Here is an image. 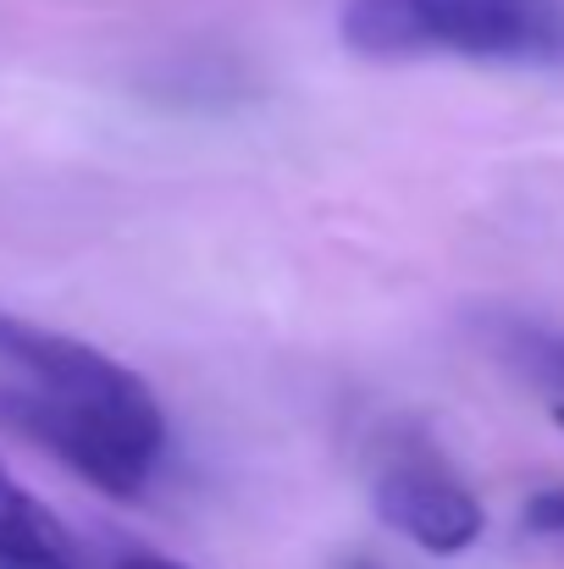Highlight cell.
I'll return each mask as SVG.
<instances>
[{
	"label": "cell",
	"mask_w": 564,
	"mask_h": 569,
	"mask_svg": "<svg viewBox=\"0 0 564 569\" xmlns=\"http://www.w3.org/2000/svg\"><path fill=\"white\" fill-rule=\"evenodd\" d=\"M521 520H526V531H537V537H564V487L532 492L526 509H521Z\"/></svg>",
	"instance_id": "7"
},
{
	"label": "cell",
	"mask_w": 564,
	"mask_h": 569,
	"mask_svg": "<svg viewBox=\"0 0 564 569\" xmlns=\"http://www.w3.org/2000/svg\"><path fill=\"white\" fill-rule=\"evenodd\" d=\"M372 503L387 531H398L432 559L471 553L487 531L476 492L432 459H387L372 481Z\"/></svg>",
	"instance_id": "4"
},
{
	"label": "cell",
	"mask_w": 564,
	"mask_h": 569,
	"mask_svg": "<svg viewBox=\"0 0 564 569\" xmlns=\"http://www.w3.org/2000/svg\"><path fill=\"white\" fill-rule=\"evenodd\" d=\"M0 366L11 377H22V387H33L67 409L100 415V420L122 426L128 437H139L145 448L167 453V415H161L156 392L145 387V377H133L111 355L89 349L83 338H67V332H50L39 321L0 310Z\"/></svg>",
	"instance_id": "2"
},
{
	"label": "cell",
	"mask_w": 564,
	"mask_h": 569,
	"mask_svg": "<svg viewBox=\"0 0 564 569\" xmlns=\"http://www.w3.org/2000/svg\"><path fill=\"white\" fill-rule=\"evenodd\" d=\"M509 355L532 371L537 381H548L564 398V332H543V327H509Z\"/></svg>",
	"instance_id": "6"
},
{
	"label": "cell",
	"mask_w": 564,
	"mask_h": 569,
	"mask_svg": "<svg viewBox=\"0 0 564 569\" xmlns=\"http://www.w3.org/2000/svg\"><path fill=\"white\" fill-rule=\"evenodd\" d=\"M338 33L366 61L564 67V0H344Z\"/></svg>",
	"instance_id": "1"
},
{
	"label": "cell",
	"mask_w": 564,
	"mask_h": 569,
	"mask_svg": "<svg viewBox=\"0 0 564 569\" xmlns=\"http://www.w3.org/2000/svg\"><path fill=\"white\" fill-rule=\"evenodd\" d=\"M0 415L22 437H33L44 453L72 465L89 487L111 492V498H139L145 481L161 465V453L145 448L139 437H128L122 426H111L100 415H83V409H67V403H56V398H44V392H33L22 381L0 387Z\"/></svg>",
	"instance_id": "3"
},
{
	"label": "cell",
	"mask_w": 564,
	"mask_h": 569,
	"mask_svg": "<svg viewBox=\"0 0 564 569\" xmlns=\"http://www.w3.org/2000/svg\"><path fill=\"white\" fill-rule=\"evenodd\" d=\"M22 553H67V537L50 520V509L0 465V559Z\"/></svg>",
	"instance_id": "5"
},
{
	"label": "cell",
	"mask_w": 564,
	"mask_h": 569,
	"mask_svg": "<svg viewBox=\"0 0 564 569\" xmlns=\"http://www.w3.org/2000/svg\"><path fill=\"white\" fill-rule=\"evenodd\" d=\"M554 420H560V426H564V398H560V403H554Z\"/></svg>",
	"instance_id": "10"
},
{
	"label": "cell",
	"mask_w": 564,
	"mask_h": 569,
	"mask_svg": "<svg viewBox=\"0 0 564 569\" xmlns=\"http://www.w3.org/2000/svg\"><path fill=\"white\" fill-rule=\"evenodd\" d=\"M0 569H72L67 553H22V559H0Z\"/></svg>",
	"instance_id": "8"
},
{
	"label": "cell",
	"mask_w": 564,
	"mask_h": 569,
	"mask_svg": "<svg viewBox=\"0 0 564 569\" xmlns=\"http://www.w3.org/2000/svg\"><path fill=\"white\" fill-rule=\"evenodd\" d=\"M117 569H184V565H172V559H161V553H122Z\"/></svg>",
	"instance_id": "9"
}]
</instances>
